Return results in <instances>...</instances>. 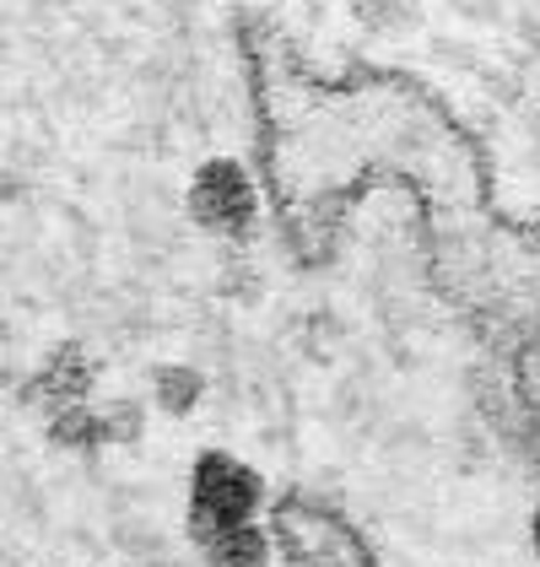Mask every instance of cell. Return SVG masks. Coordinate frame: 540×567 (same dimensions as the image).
Listing matches in <instances>:
<instances>
[{"label":"cell","instance_id":"cell-1","mask_svg":"<svg viewBox=\"0 0 540 567\" xmlns=\"http://www.w3.org/2000/svg\"><path fill=\"white\" fill-rule=\"evenodd\" d=\"M184 497H189V514H184L189 529L260 519V508H266V476L249 460L227 454V449H200L195 465H189Z\"/></svg>","mask_w":540,"mask_h":567},{"label":"cell","instance_id":"cell-2","mask_svg":"<svg viewBox=\"0 0 540 567\" xmlns=\"http://www.w3.org/2000/svg\"><path fill=\"white\" fill-rule=\"evenodd\" d=\"M184 206L200 233H217V238H243L255 221H260V195H255V178L238 157H206L189 189H184Z\"/></svg>","mask_w":540,"mask_h":567},{"label":"cell","instance_id":"cell-3","mask_svg":"<svg viewBox=\"0 0 540 567\" xmlns=\"http://www.w3.org/2000/svg\"><path fill=\"white\" fill-rule=\"evenodd\" d=\"M195 551L206 567H270V535L260 529V519H238V524H211V529H189Z\"/></svg>","mask_w":540,"mask_h":567},{"label":"cell","instance_id":"cell-4","mask_svg":"<svg viewBox=\"0 0 540 567\" xmlns=\"http://www.w3.org/2000/svg\"><path fill=\"white\" fill-rule=\"evenodd\" d=\"M152 394H157V405H163L168 416H189V411L206 400V373L189 368V362H163V368L152 373Z\"/></svg>","mask_w":540,"mask_h":567},{"label":"cell","instance_id":"cell-5","mask_svg":"<svg viewBox=\"0 0 540 567\" xmlns=\"http://www.w3.org/2000/svg\"><path fill=\"white\" fill-rule=\"evenodd\" d=\"M108 437H141V405H114V416H103Z\"/></svg>","mask_w":540,"mask_h":567},{"label":"cell","instance_id":"cell-6","mask_svg":"<svg viewBox=\"0 0 540 567\" xmlns=\"http://www.w3.org/2000/svg\"><path fill=\"white\" fill-rule=\"evenodd\" d=\"M525 540H530V551L540 557V503L530 508V519H525Z\"/></svg>","mask_w":540,"mask_h":567}]
</instances>
